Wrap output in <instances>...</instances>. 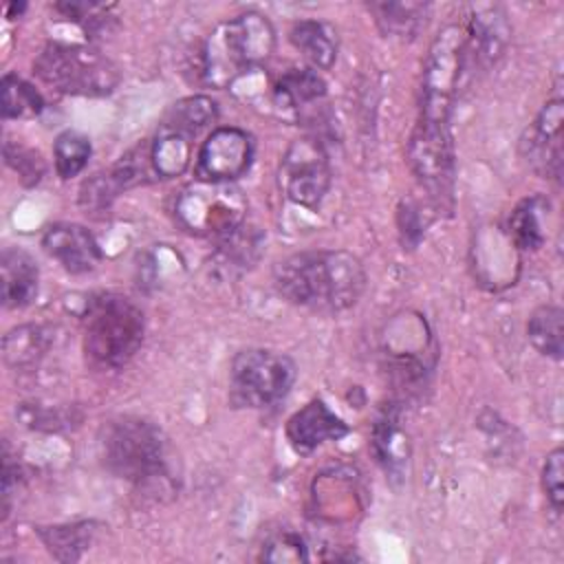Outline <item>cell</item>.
<instances>
[{
	"mask_svg": "<svg viewBox=\"0 0 564 564\" xmlns=\"http://www.w3.org/2000/svg\"><path fill=\"white\" fill-rule=\"evenodd\" d=\"M465 64V31L458 24L443 26L425 55L421 77L419 119L408 143V161L421 185L438 200L452 198L454 143L452 110Z\"/></svg>",
	"mask_w": 564,
	"mask_h": 564,
	"instance_id": "obj_1",
	"label": "cell"
},
{
	"mask_svg": "<svg viewBox=\"0 0 564 564\" xmlns=\"http://www.w3.org/2000/svg\"><path fill=\"white\" fill-rule=\"evenodd\" d=\"M366 269L344 249H308L282 258L273 267V286L295 306L317 313H341L366 291Z\"/></svg>",
	"mask_w": 564,
	"mask_h": 564,
	"instance_id": "obj_2",
	"label": "cell"
},
{
	"mask_svg": "<svg viewBox=\"0 0 564 564\" xmlns=\"http://www.w3.org/2000/svg\"><path fill=\"white\" fill-rule=\"evenodd\" d=\"M275 48V29L258 11H245L216 24L200 53V75L212 88H227L264 64Z\"/></svg>",
	"mask_w": 564,
	"mask_h": 564,
	"instance_id": "obj_3",
	"label": "cell"
},
{
	"mask_svg": "<svg viewBox=\"0 0 564 564\" xmlns=\"http://www.w3.org/2000/svg\"><path fill=\"white\" fill-rule=\"evenodd\" d=\"M84 355L99 370L126 366L143 344V311L115 291L90 295L84 311Z\"/></svg>",
	"mask_w": 564,
	"mask_h": 564,
	"instance_id": "obj_4",
	"label": "cell"
},
{
	"mask_svg": "<svg viewBox=\"0 0 564 564\" xmlns=\"http://www.w3.org/2000/svg\"><path fill=\"white\" fill-rule=\"evenodd\" d=\"M99 449L106 469L137 487L167 478V443L148 419L130 414L110 419L99 432Z\"/></svg>",
	"mask_w": 564,
	"mask_h": 564,
	"instance_id": "obj_5",
	"label": "cell"
},
{
	"mask_svg": "<svg viewBox=\"0 0 564 564\" xmlns=\"http://www.w3.org/2000/svg\"><path fill=\"white\" fill-rule=\"evenodd\" d=\"M35 75L57 93L79 97L110 95L121 73L101 51L84 44L48 42L33 62Z\"/></svg>",
	"mask_w": 564,
	"mask_h": 564,
	"instance_id": "obj_6",
	"label": "cell"
},
{
	"mask_svg": "<svg viewBox=\"0 0 564 564\" xmlns=\"http://www.w3.org/2000/svg\"><path fill=\"white\" fill-rule=\"evenodd\" d=\"M247 198L234 183L194 181L174 200L176 223L192 236L220 240L245 225Z\"/></svg>",
	"mask_w": 564,
	"mask_h": 564,
	"instance_id": "obj_7",
	"label": "cell"
},
{
	"mask_svg": "<svg viewBox=\"0 0 564 564\" xmlns=\"http://www.w3.org/2000/svg\"><path fill=\"white\" fill-rule=\"evenodd\" d=\"M295 381V364L289 355L247 348L240 350L229 368V397L242 408H269L284 399Z\"/></svg>",
	"mask_w": 564,
	"mask_h": 564,
	"instance_id": "obj_8",
	"label": "cell"
},
{
	"mask_svg": "<svg viewBox=\"0 0 564 564\" xmlns=\"http://www.w3.org/2000/svg\"><path fill=\"white\" fill-rule=\"evenodd\" d=\"M330 163L319 139L300 137L282 154L278 181L284 196L306 209L319 207L330 187Z\"/></svg>",
	"mask_w": 564,
	"mask_h": 564,
	"instance_id": "obj_9",
	"label": "cell"
},
{
	"mask_svg": "<svg viewBox=\"0 0 564 564\" xmlns=\"http://www.w3.org/2000/svg\"><path fill=\"white\" fill-rule=\"evenodd\" d=\"M253 161V139L236 126H218L203 141L196 156V178L209 183H234Z\"/></svg>",
	"mask_w": 564,
	"mask_h": 564,
	"instance_id": "obj_10",
	"label": "cell"
},
{
	"mask_svg": "<svg viewBox=\"0 0 564 564\" xmlns=\"http://www.w3.org/2000/svg\"><path fill=\"white\" fill-rule=\"evenodd\" d=\"M562 130L564 104L562 99H551L520 139L522 159L544 178L560 181L562 176Z\"/></svg>",
	"mask_w": 564,
	"mask_h": 564,
	"instance_id": "obj_11",
	"label": "cell"
},
{
	"mask_svg": "<svg viewBox=\"0 0 564 564\" xmlns=\"http://www.w3.org/2000/svg\"><path fill=\"white\" fill-rule=\"evenodd\" d=\"M348 430V423L337 416L322 399H311L289 416L284 434L297 454H311L328 441L344 438Z\"/></svg>",
	"mask_w": 564,
	"mask_h": 564,
	"instance_id": "obj_12",
	"label": "cell"
},
{
	"mask_svg": "<svg viewBox=\"0 0 564 564\" xmlns=\"http://www.w3.org/2000/svg\"><path fill=\"white\" fill-rule=\"evenodd\" d=\"M511 40V26L500 4H471L465 33V51H471L474 59L489 68L496 64Z\"/></svg>",
	"mask_w": 564,
	"mask_h": 564,
	"instance_id": "obj_13",
	"label": "cell"
},
{
	"mask_svg": "<svg viewBox=\"0 0 564 564\" xmlns=\"http://www.w3.org/2000/svg\"><path fill=\"white\" fill-rule=\"evenodd\" d=\"M44 251L55 258L68 273H88L101 260L95 236L77 223H55L42 236Z\"/></svg>",
	"mask_w": 564,
	"mask_h": 564,
	"instance_id": "obj_14",
	"label": "cell"
},
{
	"mask_svg": "<svg viewBox=\"0 0 564 564\" xmlns=\"http://www.w3.org/2000/svg\"><path fill=\"white\" fill-rule=\"evenodd\" d=\"M2 304L4 308H24L37 295V264L31 253L7 247L0 256Z\"/></svg>",
	"mask_w": 564,
	"mask_h": 564,
	"instance_id": "obj_15",
	"label": "cell"
},
{
	"mask_svg": "<svg viewBox=\"0 0 564 564\" xmlns=\"http://www.w3.org/2000/svg\"><path fill=\"white\" fill-rule=\"evenodd\" d=\"M370 445L377 456V463L386 469V474L403 476V469L410 458V441L401 427L399 410L394 405L383 408V412L377 416L372 425Z\"/></svg>",
	"mask_w": 564,
	"mask_h": 564,
	"instance_id": "obj_16",
	"label": "cell"
},
{
	"mask_svg": "<svg viewBox=\"0 0 564 564\" xmlns=\"http://www.w3.org/2000/svg\"><path fill=\"white\" fill-rule=\"evenodd\" d=\"M546 212L549 200L540 194L522 198L509 214L507 220V234L509 240L524 251H535L546 240Z\"/></svg>",
	"mask_w": 564,
	"mask_h": 564,
	"instance_id": "obj_17",
	"label": "cell"
},
{
	"mask_svg": "<svg viewBox=\"0 0 564 564\" xmlns=\"http://www.w3.org/2000/svg\"><path fill=\"white\" fill-rule=\"evenodd\" d=\"M291 44L313 64L328 70L337 59V31L322 20H300L289 31Z\"/></svg>",
	"mask_w": 564,
	"mask_h": 564,
	"instance_id": "obj_18",
	"label": "cell"
},
{
	"mask_svg": "<svg viewBox=\"0 0 564 564\" xmlns=\"http://www.w3.org/2000/svg\"><path fill=\"white\" fill-rule=\"evenodd\" d=\"M326 95V84L315 68L295 66L278 77L273 84V101L280 110H300L319 101Z\"/></svg>",
	"mask_w": 564,
	"mask_h": 564,
	"instance_id": "obj_19",
	"label": "cell"
},
{
	"mask_svg": "<svg viewBox=\"0 0 564 564\" xmlns=\"http://www.w3.org/2000/svg\"><path fill=\"white\" fill-rule=\"evenodd\" d=\"M194 137L159 123L154 141H150V156L159 178L181 176L192 161Z\"/></svg>",
	"mask_w": 564,
	"mask_h": 564,
	"instance_id": "obj_20",
	"label": "cell"
},
{
	"mask_svg": "<svg viewBox=\"0 0 564 564\" xmlns=\"http://www.w3.org/2000/svg\"><path fill=\"white\" fill-rule=\"evenodd\" d=\"M377 26L386 37L412 40L427 22L430 4L425 2H370Z\"/></svg>",
	"mask_w": 564,
	"mask_h": 564,
	"instance_id": "obj_21",
	"label": "cell"
},
{
	"mask_svg": "<svg viewBox=\"0 0 564 564\" xmlns=\"http://www.w3.org/2000/svg\"><path fill=\"white\" fill-rule=\"evenodd\" d=\"M216 242L218 245L214 253V264L229 275L251 269L262 251V234L256 227L245 225H240L236 231L227 234Z\"/></svg>",
	"mask_w": 564,
	"mask_h": 564,
	"instance_id": "obj_22",
	"label": "cell"
},
{
	"mask_svg": "<svg viewBox=\"0 0 564 564\" xmlns=\"http://www.w3.org/2000/svg\"><path fill=\"white\" fill-rule=\"evenodd\" d=\"M527 337L540 355L560 361L562 350H564V313H562V308L553 306V304L538 306L527 322Z\"/></svg>",
	"mask_w": 564,
	"mask_h": 564,
	"instance_id": "obj_23",
	"label": "cell"
},
{
	"mask_svg": "<svg viewBox=\"0 0 564 564\" xmlns=\"http://www.w3.org/2000/svg\"><path fill=\"white\" fill-rule=\"evenodd\" d=\"M93 522H73L55 527H37V535L48 553L59 562H77L93 542Z\"/></svg>",
	"mask_w": 564,
	"mask_h": 564,
	"instance_id": "obj_24",
	"label": "cell"
},
{
	"mask_svg": "<svg viewBox=\"0 0 564 564\" xmlns=\"http://www.w3.org/2000/svg\"><path fill=\"white\" fill-rule=\"evenodd\" d=\"M218 119V106L207 95H192L185 99H178L167 108L161 123L172 126L176 130L187 132L189 137H198L205 128H209Z\"/></svg>",
	"mask_w": 564,
	"mask_h": 564,
	"instance_id": "obj_25",
	"label": "cell"
},
{
	"mask_svg": "<svg viewBox=\"0 0 564 564\" xmlns=\"http://www.w3.org/2000/svg\"><path fill=\"white\" fill-rule=\"evenodd\" d=\"M46 348H48V335L42 326H35V324L18 326L9 330L2 339L4 361L13 368L35 364Z\"/></svg>",
	"mask_w": 564,
	"mask_h": 564,
	"instance_id": "obj_26",
	"label": "cell"
},
{
	"mask_svg": "<svg viewBox=\"0 0 564 564\" xmlns=\"http://www.w3.org/2000/svg\"><path fill=\"white\" fill-rule=\"evenodd\" d=\"M2 93V117L4 119H29L37 117L44 108L40 90L15 73H7L0 84Z\"/></svg>",
	"mask_w": 564,
	"mask_h": 564,
	"instance_id": "obj_27",
	"label": "cell"
},
{
	"mask_svg": "<svg viewBox=\"0 0 564 564\" xmlns=\"http://www.w3.org/2000/svg\"><path fill=\"white\" fill-rule=\"evenodd\" d=\"M90 141L86 134L77 132V130H64L55 137L53 143V163H55V172L62 181L75 178L88 163L90 159Z\"/></svg>",
	"mask_w": 564,
	"mask_h": 564,
	"instance_id": "obj_28",
	"label": "cell"
},
{
	"mask_svg": "<svg viewBox=\"0 0 564 564\" xmlns=\"http://www.w3.org/2000/svg\"><path fill=\"white\" fill-rule=\"evenodd\" d=\"M119 194H121V187L112 178L110 170H101L93 174L88 181H84L79 189V207L90 216H99L110 209V205Z\"/></svg>",
	"mask_w": 564,
	"mask_h": 564,
	"instance_id": "obj_29",
	"label": "cell"
},
{
	"mask_svg": "<svg viewBox=\"0 0 564 564\" xmlns=\"http://www.w3.org/2000/svg\"><path fill=\"white\" fill-rule=\"evenodd\" d=\"M262 560L267 562H304L308 560L306 544L293 529H280L262 544Z\"/></svg>",
	"mask_w": 564,
	"mask_h": 564,
	"instance_id": "obj_30",
	"label": "cell"
},
{
	"mask_svg": "<svg viewBox=\"0 0 564 564\" xmlns=\"http://www.w3.org/2000/svg\"><path fill=\"white\" fill-rule=\"evenodd\" d=\"M562 480H564V449L555 447L546 454V460L542 465V489L555 513H562V502H564Z\"/></svg>",
	"mask_w": 564,
	"mask_h": 564,
	"instance_id": "obj_31",
	"label": "cell"
},
{
	"mask_svg": "<svg viewBox=\"0 0 564 564\" xmlns=\"http://www.w3.org/2000/svg\"><path fill=\"white\" fill-rule=\"evenodd\" d=\"M4 159L18 172V176L22 178L24 185L40 183V178L44 174V161L35 150H29V148H22L18 143L7 141L4 143Z\"/></svg>",
	"mask_w": 564,
	"mask_h": 564,
	"instance_id": "obj_32",
	"label": "cell"
},
{
	"mask_svg": "<svg viewBox=\"0 0 564 564\" xmlns=\"http://www.w3.org/2000/svg\"><path fill=\"white\" fill-rule=\"evenodd\" d=\"M110 4H97V2H57L55 11H59L64 18L82 24L86 31L104 29L110 20L108 11Z\"/></svg>",
	"mask_w": 564,
	"mask_h": 564,
	"instance_id": "obj_33",
	"label": "cell"
}]
</instances>
